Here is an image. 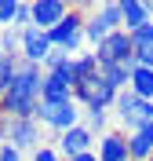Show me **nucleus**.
<instances>
[{
  "instance_id": "nucleus-1",
  "label": "nucleus",
  "mask_w": 153,
  "mask_h": 161,
  "mask_svg": "<svg viewBox=\"0 0 153 161\" xmlns=\"http://www.w3.org/2000/svg\"><path fill=\"white\" fill-rule=\"evenodd\" d=\"M44 99V70L22 59L15 84L0 99V117H37V106Z\"/></svg>"
},
{
  "instance_id": "nucleus-2",
  "label": "nucleus",
  "mask_w": 153,
  "mask_h": 161,
  "mask_svg": "<svg viewBox=\"0 0 153 161\" xmlns=\"http://www.w3.org/2000/svg\"><path fill=\"white\" fill-rule=\"evenodd\" d=\"M0 147H15L18 154L44 147L40 125L33 117H0Z\"/></svg>"
},
{
  "instance_id": "nucleus-3",
  "label": "nucleus",
  "mask_w": 153,
  "mask_h": 161,
  "mask_svg": "<svg viewBox=\"0 0 153 161\" xmlns=\"http://www.w3.org/2000/svg\"><path fill=\"white\" fill-rule=\"evenodd\" d=\"M113 110H117V121H120L124 136H135L139 128H146L153 121V103L139 99L131 88H124L120 95H117V103H113Z\"/></svg>"
},
{
  "instance_id": "nucleus-4",
  "label": "nucleus",
  "mask_w": 153,
  "mask_h": 161,
  "mask_svg": "<svg viewBox=\"0 0 153 161\" xmlns=\"http://www.w3.org/2000/svg\"><path fill=\"white\" fill-rule=\"evenodd\" d=\"M84 22H88V15H80V8H69V15L55 30H48L51 48L66 51V55H80V48H84Z\"/></svg>"
},
{
  "instance_id": "nucleus-5",
  "label": "nucleus",
  "mask_w": 153,
  "mask_h": 161,
  "mask_svg": "<svg viewBox=\"0 0 153 161\" xmlns=\"http://www.w3.org/2000/svg\"><path fill=\"white\" fill-rule=\"evenodd\" d=\"M80 117H84V106H77V103H44L40 99V106H37V125L40 128H51V132H69V128H77L80 125Z\"/></svg>"
},
{
  "instance_id": "nucleus-6",
  "label": "nucleus",
  "mask_w": 153,
  "mask_h": 161,
  "mask_svg": "<svg viewBox=\"0 0 153 161\" xmlns=\"http://www.w3.org/2000/svg\"><path fill=\"white\" fill-rule=\"evenodd\" d=\"M117 30H120V0L99 4V8L88 15V22H84V44L99 48L102 40L110 37V33H117Z\"/></svg>"
},
{
  "instance_id": "nucleus-7",
  "label": "nucleus",
  "mask_w": 153,
  "mask_h": 161,
  "mask_svg": "<svg viewBox=\"0 0 153 161\" xmlns=\"http://www.w3.org/2000/svg\"><path fill=\"white\" fill-rule=\"evenodd\" d=\"M131 55H135V48H131V33H124V30L110 33V37L95 48V59H99V62H113V66L128 62Z\"/></svg>"
},
{
  "instance_id": "nucleus-8",
  "label": "nucleus",
  "mask_w": 153,
  "mask_h": 161,
  "mask_svg": "<svg viewBox=\"0 0 153 161\" xmlns=\"http://www.w3.org/2000/svg\"><path fill=\"white\" fill-rule=\"evenodd\" d=\"M51 51H55V48H51V40H48V33H44V30H37V26L22 30V51H18V59L33 62V66H44Z\"/></svg>"
},
{
  "instance_id": "nucleus-9",
  "label": "nucleus",
  "mask_w": 153,
  "mask_h": 161,
  "mask_svg": "<svg viewBox=\"0 0 153 161\" xmlns=\"http://www.w3.org/2000/svg\"><path fill=\"white\" fill-rule=\"evenodd\" d=\"M95 147V132L91 128H84V121L77 125V128H69V132H62L59 136V154L66 161H73V158H80V154H88Z\"/></svg>"
},
{
  "instance_id": "nucleus-10",
  "label": "nucleus",
  "mask_w": 153,
  "mask_h": 161,
  "mask_svg": "<svg viewBox=\"0 0 153 161\" xmlns=\"http://www.w3.org/2000/svg\"><path fill=\"white\" fill-rule=\"evenodd\" d=\"M29 8H33V26L44 30V33L55 30V26L69 15V4H66V0H33Z\"/></svg>"
},
{
  "instance_id": "nucleus-11",
  "label": "nucleus",
  "mask_w": 153,
  "mask_h": 161,
  "mask_svg": "<svg viewBox=\"0 0 153 161\" xmlns=\"http://www.w3.org/2000/svg\"><path fill=\"white\" fill-rule=\"evenodd\" d=\"M153 22V4L142 0H120V30L124 33H139L142 26Z\"/></svg>"
},
{
  "instance_id": "nucleus-12",
  "label": "nucleus",
  "mask_w": 153,
  "mask_h": 161,
  "mask_svg": "<svg viewBox=\"0 0 153 161\" xmlns=\"http://www.w3.org/2000/svg\"><path fill=\"white\" fill-rule=\"evenodd\" d=\"M95 154H99V161H131L128 136L124 132H102L99 143H95Z\"/></svg>"
},
{
  "instance_id": "nucleus-13",
  "label": "nucleus",
  "mask_w": 153,
  "mask_h": 161,
  "mask_svg": "<svg viewBox=\"0 0 153 161\" xmlns=\"http://www.w3.org/2000/svg\"><path fill=\"white\" fill-rule=\"evenodd\" d=\"M128 154H131V161H150L153 158V121L146 128H139L135 136H128Z\"/></svg>"
},
{
  "instance_id": "nucleus-14",
  "label": "nucleus",
  "mask_w": 153,
  "mask_h": 161,
  "mask_svg": "<svg viewBox=\"0 0 153 161\" xmlns=\"http://www.w3.org/2000/svg\"><path fill=\"white\" fill-rule=\"evenodd\" d=\"M131 48H135L139 66L153 70V22H150V26H142L139 33H131Z\"/></svg>"
},
{
  "instance_id": "nucleus-15",
  "label": "nucleus",
  "mask_w": 153,
  "mask_h": 161,
  "mask_svg": "<svg viewBox=\"0 0 153 161\" xmlns=\"http://www.w3.org/2000/svg\"><path fill=\"white\" fill-rule=\"evenodd\" d=\"M99 77L106 80L110 88H117V92H124L131 84V73L124 70V66H113V62H99Z\"/></svg>"
},
{
  "instance_id": "nucleus-16",
  "label": "nucleus",
  "mask_w": 153,
  "mask_h": 161,
  "mask_svg": "<svg viewBox=\"0 0 153 161\" xmlns=\"http://www.w3.org/2000/svg\"><path fill=\"white\" fill-rule=\"evenodd\" d=\"M128 88L139 95V99H146V103H153V70H146V66H139V70L131 73V84Z\"/></svg>"
},
{
  "instance_id": "nucleus-17",
  "label": "nucleus",
  "mask_w": 153,
  "mask_h": 161,
  "mask_svg": "<svg viewBox=\"0 0 153 161\" xmlns=\"http://www.w3.org/2000/svg\"><path fill=\"white\" fill-rule=\"evenodd\" d=\"M0 51H4V55H18L22 51V30H15V26H11V30H0Z\"/></svg>"
},
{
  "instance_id": "nucleus-18",
  "label": "nucleus",
  "mask_w": 153,
  "mask_h": 161,
  "mask_svg": "<svg viewBox=\"0 0 153 161\" xmlns=\"http://www.w3.org/2000/svg\"><path fill=\"white\" fill-rule=\"evenodd\" d=\"M18 55H11V59H4V66H0V99L8 95V88L15 84V73H18Z\"/></svg>"
},
{
  "instance_id": "nucleus-19",
  "label": "nucleus",
  "mask_w": 153,
  "mask_h": 161,
  "mask_svg": "<svg viewBox=\"0 0 153 161\" xmlns=\"http://www.w3.org/2000/svg\"><path fill=\"white\" fill-rule=\"evenodd\" d=\"M84 128H91L102 136V128H106V110H99V106H84Z\"/></svg>"
},
{
  "instance_id": "nucleus-20",
  "label": "nucleus",
  "mask_w": 153,
  "mask_h": 161,
  "mask_svg": "<svg viewBox=\"0 0 153 161\" xmlns=\"http://www.w3.org/2000/svg\"><path fill=\"white\" fill-rule=\"evenodd\" d=\"M15 15H18V0H0V26L4 30L15 26Z\"/></svg>"
},
{
  "instance_id": "nucleus-21",
  "label": "nucleus",
  "mask_w": 153,
  "mask_h": 161,
  "mask_svg": "<svg viewBox=\"0 0 153 161\" xmlns=\"http://www.w3.org/2000/svg\"><path fill=\"white\" fill-rule=\"evenodd\" d=\"M29 161H66V158L59 154V147H37L29 154Z\"/></svg>"
},
{
  "instance_id": "nucleus-22",
  "label": "nucleus",
  "mask_w": 153,
  "mask_h": 161,
  "mask_svg": "<svg viewBox=\"0 0 153 161\" xmlns=\"http://www.w3.org/2000/svg\"><path fill=\"white\" fill-rule=\"evenodd\" d=\"M73 161H99V154H95V150H88V154H80V158H73Z\"/></svg>"
},
{
  "instance_id": "nucleus-23",
  "label": "nucleus",
  "mask_w": 153,
  "mask_h": 161,
  "mask_svg": "<svg viewBox=\"0 0 153 161\" xmlns=\"http://www.w3.org/2000/svg\"><path fill=\"white\" fill-rule=\"evenodd\" d=\"M4 59H8V55H4V51H0V66H4Z\"/></svg>"
},
{
  "instance_id": "nucleus-24",
  "label": "nucleus",
  "mask_w": 153,
  "mask_h": 161,
  "mask_svg": "<svg viewBox=\"0 0 153 161\" xmlns=\"http://www.w3.org/2000/svg\"><path fill=\"white\" fill-rule=\"evenodd\" d=\"M150 161H153V158H150Z\"/></svg>"
}]
</instances>
